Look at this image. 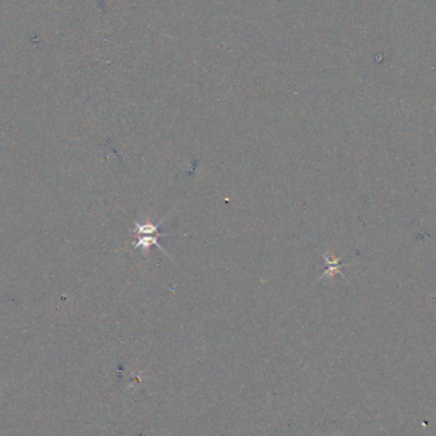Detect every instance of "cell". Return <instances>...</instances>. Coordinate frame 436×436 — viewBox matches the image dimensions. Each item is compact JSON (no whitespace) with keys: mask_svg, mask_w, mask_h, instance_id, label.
<instances>
[{"mask_svg":"<svg viewBox=\"0 0 436 436\" xmlns=\"http://www.w3.org/2000/svg\"><path fill=\"white\" fill-rule=\"evenodd\" d=\"M157 237H160V236H157V235L138 236V239L137 240L133 241L132 245L134 249H143V250H148V249L151 248L152 245H154V246H157V248H158L160 250L162 251V253H165L166 255H169V254H167V251H165V249H162V246L158 244V241H157Z\"/></svg>","mask_w":436,"mask_h":436,"instance_id":"cell-1","label":"cell"},{"mask_svg":"<svg viewBox=\"0 0 436 436\" xmlns=\"http://www.w3.org/2000/svg\"><path fill=\"white\" fill-rule=\"evenodd\" d=\"M164 222H165V220L161 221V222H160V223H157V225H153V223H144V225H140V223H135V226H134V228H133V231H134V233L137 236H142V235L167 236V235H170V233L158 232V227Z\"/></svg>","mask_w":436,"mask_h":436,"instance_id":"cell-2","label":"cell"},{"mask_svg":"<svg viewBox=\"0 0 436 436\" xmlns=\"http://www.w3.org/2000/svg\"><path fill=\"white\" fill-rule=\"evenodd\" d=\"M325 259V262H327V270L324 272V274L320 275L319 281L322 280V278L327 277V275H334L336 273H342L341 272V259H338V258H336L333 255V254H324L323 255Z\"/></svg>","mask_w":436,"mask_h":436,"instance_id":"cell-3","label":"cell"}]
</instances>
